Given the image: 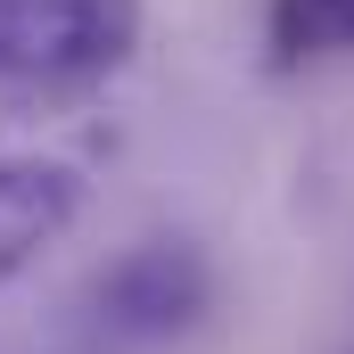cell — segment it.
<instances>
[{
  "label": "cell",
  "mask_w": 354,
  "mask_h": 354,
  "mask_svg": "<svg viewBox=\"0 0 354 354\" xmlns=\"http://www.w3.org/2000/svg\"><path fill=\"white\" fill-rule=\"evenodd\" d=\"M214 313V264L198 239H132L91 280V322L115 346H174Z\"/></svg>",
  "instance_id": "obj_2"
},
{
  "label": "cell",
  "mask_w": 354,
  "mask_h": 354,
  "mask_svg": "<svg viewBox=\"0 0 354 354\" xmlns=\"http://www.w3.org/2000/svg\"><path fill=\"white\" fill-rule=\"evenodd\" d=\"M83 223V174L66 157L8 149L0 157V297Z\"/></svg>",
  "instance_id": "obj_3"
},
{
  "label": "cell",
  "mask_w": 354,
  "mask_h": 354,
  "mask_svg": "<svg viewBox=\"0 0 354 354\" xmlns=\"http://www.w3.org/2000/svg\"><path fill=\"white\" fill-rule=\"evenodd\" d=\"M149 0H0V83L91 91L132 66Z\"/></svg>",
  "instance_id": "obj_1"
},
{
  "label": "cell",
  "mask_w": 354,
  "mask_h": 354,
  "mask_svg": "<svg viewBox=\"0 0 354 354\" xmlns=\"http://www.w3.org/2000/svg\"><path fill=\"white\" fill-rule=\"evenodd\" d=\"M264 58L280 75L354 58V0H264Z\"/></svg>",
  "instance_id": "obj_4"
}]
</instances>
